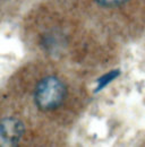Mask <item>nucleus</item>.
Segmentation results:
<instances>
[{
	"label": "nucleus",
	"mask_w": 145,
	"mask_h": 147,
	"mask_svg": "<svg viewBox=\"0 0 145 147\" xmlns=\"http://www.w3.org/2000/svg\"><path fill=\"white\" fill-rule=\"evenodd\" d=\"M65 94V85L60 79L54 76L45 77L36 86L35 103L42 110H52L61 104Z\"/></svg>",
	"instance_id": "obj_1"
},
{
	"label": "nucleus",
	"mask_w": 145,
	"mask_h": 147,
	"mask_svg": "<svg viewBox=\"0 0 145 147\" xmlns=\"http://www.w3.org/2000/svg\"><path fill=\"white\" fill-rule=\"evenodd\" d=\"M24 126L22 121L15 118H6L0 120V147L17 145L23 136Z\"/></svg>",
	"instance_id": "obj_2"
},
{
	"label": "nucleus",
	"mask_w": 145,
	"mask_h": 147,
	"mask_svg": "<svg viewBox=\"0 0 145 147\" xmlns=\"http://www.w3.org/2000/svg\"><path fill=\"white\" fill-rule=\"evenodd\" d=\"M119 71L118 70H115V71H111V73L104 75L103 77H101L99 80H98V88L95 90V92H99L100 90H102L104 86H107L111 80H113L118 75H119Z\"/></svg>",
	"instance_id": "obj_3"
},
{
	"label": "nucleus",
	"mask_w": 145,
	"mask_h": 147,
	"mask_svg": "<svg viewBox=\"0 0 145 147\" xmlns=\"http://www.w3.org/2000/svg\"><path fill=\"white\" fill-rule=\"evenodd\" d=\"M126 0H98L99 3L107 6V7H112V6H118L123 2H125Z\"/></svg>",
	"instance_id": "obj_4"
}]
</instances>
